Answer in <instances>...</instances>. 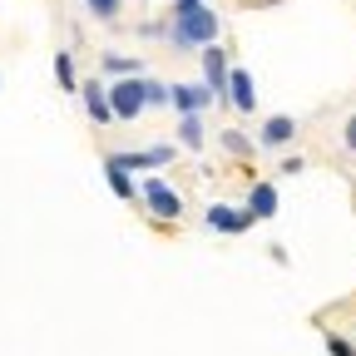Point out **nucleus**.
<instances>
[{
	"label": "nucleus",
	"instance_id": "obj_1",
	"mask_svg": "<svg viewBox=\"0 0 356 356\" xmlns=\"http://www.w3.org/2000/svg\"><path fill=\"white\" fill-rule=\"evenodd\" d=\"M218 30H222V15L213 6H198L188 15H168V44L173 50H208V44H218Z\"/></svg>",
	"mask_w": 356,
	"mask_h": 356
},
{
	"label": "nucleus",
	"instance_id": "obj_2",
	"mask_svg": "<svg viewBox=\"0 0 356 356\" xmlns=\"http://www.w3.org/2000/svg\"><path fill=\"white\" fill-rule=\"evenodd\" d=\"M139 198H144V208H149L159 222H178V218H184V198H178L159 173H149L144 184H139Z\"/></svg>",
	"mask_w": 356,
	"mask_h": 356
},
{
	"label": "nucleus",
	"instance_id": "obj_3",
	"mask_svg": "<svg viewBox=\"0 0 356 356\" xmlns=\"http://www.w3.org/2000/svg\"><path fill=\"white\" fill-rule=\"evenodd\" d=\"M149 79V74H144ZM144 79H114L109 84V109H114V119H139L144 109H149V89H144Z\"/></svg>",
	"mask_w": 356,
	"mask_h": 356
},
{
	"label": "nucleus",
	"instance_id": "obj_4",
	"mask_svg": "<svg viewBox=\"0 0 356 356\" xmlns=\"http://www.w3.org/2000/svg\"><path fill=\"white\" fill-rule=\"evenodd\" d=\"M198 65H203V89L213 99H228V74H233L228 50H222V44H208V50L198 55Z\"/></svg>",
	"mask_w": 356,
	"mask_h": 356
},
{
	"label": "nucleus",
	"instance_id": "obj_5",
	"mask_svg": "<svg viewBox=\"0 0 356 356\" xmlns=\"http://www.w3.org/2000/svg\"><path fill=\"white\" fill-rule=\"evenodd\" d=\"M208 104H218V99L203 89V79H178V84H168V109H178V119H184V114H198V119H203Z\"/></svg>",
	"mask_w": 356,
	"mask_h": 356
},
{
	"label": "nucleus",
	"instance_id": "obj_6",
	"mask_svg": "<svg viewBox=\"0 0 356 356\" xmlns=\"http://www.w3.org/2000/svg\"><path fill=\"white\" fill-rule=\"evenodd\" d=\"M203 222H208L213 233H228V238H238V233H248V228H252L257 218H252L248 208H228V203H213Z\"/></svg>",
	"mask_w": 356,
	"mask_h": 356
},
{
	"label": "nucleus",
	"instance_id": "obj_7",
	"mask_svg": "<svg viewBox=\"0 0 356 356\" xmlns=\"http://www.w3.org/2000/svg\"><path fill=\"white\" fill-rule=\"evenodd\" d=\"M297 139V119L292 114H267V124L257 129V149H287Z\"/></svg>",
	"mask_w": 356,
	"mask_h": 356
},
{
	"label": "nucleus",
	"instance_id": "obj_8",
	"mask_svg": "<svg viewBox=\"0 0 356 356\" xmlns=\"http://www.w3.org/2000/svg\"><path fill=\"white\" fill-rule=\"evenodd\" d=\"M228 104L238 114H252L257 109V84H252V74L243 65H233V74H228Z\"/></svg>",
	"mask_w": 356,
	"mask_h": 356
},
{
	"label": "nucleus",
	"instance_id": "obj_9",
	"mask_svg": "<svg viewBox=\"0 0 356 356\" xmlns=\"http://www.w3.org/2000/svg\"><path fill=\"white\" fill-rule=\"evenodd\" d=\"M79 99H84V114L95 119L99 129H104V124H114V109H109V89H104L99 79H89V84H79Z\"/></svg>",
	"mask_w": 356,
	"mask_h": 356
},
{
	"label": "nucleus",
	"instance_id": "obj_10",
	"mask_svg": "<svg viewBox=\"0 0 356 356\" xmlns=\"http://www.w3.org/2000/svg\"><path fill=\"white\" fill-rule=\"evenodd\" d=\"M99 70L109 74V84H114V79H144V74H149L139 55H119V50H104V55H99Z\"/></svg>",
	"mask_w": 356,
	"mask_h": 356
},
{
	"label": "nucleus",
	"instance_id": "obj_11",
	"mask_svg": "<svg viewBox=\"0 0 356 356\" xmlns=\"http://www.w3.org/2000/svg\"><path fill=\"white\" fill-rule=\"evenodd\" d=\"M243 208H248V213H252L257 222H262V218H277V188H273V184H262V178H257V184L248 188V203H243Z\"/></svg>",
	"mask_w": 356,
	"mask_h": 356
},
{
	"label": "nucleus",
	"instance_id": "obj_12",
	"mask_svg": "<svg viewBox=\"0 0 356 356\" xmlns=\"http://www.w3.org/2000/svg\"><path fill=\"white\" fill-rule=\"evenodd\" d=\"M178 144H184L188 154L203 149V119H198V114H184V119H178Z\"/></svg>",
	"mask_w": 356,
	"mask_h": 356
},
{
	"label": "nucleus",
	"instance_id": "obj_13",
	"mask_svg": "<svg viewBox=\"0 0 356 356\" xmlns=\"http://www.w3.org/2000/svg\"><path fill=\"white\" fill-rule=\"evenodd\" d=\"M55 79H60L65 95H79V74H74V55H70V50L55 55Z\"/></svg>",
	"mask_w": 356,
	"mask_h": 356
},
{
	"label": "nucleus",
	"instance_id": "obj_14",
	"mask_svg": "<svg viewBox=\"0 0 356 356\" xmlns=\"http://www.w3.org/2000/svg\"><path fill=\"white\" fill-rule=\"evenodd\" d=\"M222 149H228V154H233V159H243V163H248V159H252V149H257V144H252V139H248V134H243V129H222Z\"/></svg>",
	"mask_w": 356,
	"mask_h": 356
},
{
	"label": "nucleus",
	"instance_id": "obj_15",
	"mask_svg": "<svg viewBox=\"0 0 356 356\" xmlns=\"http://www.w3.org/2000/svg\"><path fill=\"white\" fill-rule=\"evenodd\" d=\"M104 178H109V188H114V198H139V184L124 173V168H114V163H104Z\"/></svg>",
	"mask_w": 356,
	"mask_h": 356
},
{
	"label": "nucleus",
	"instance_id": "obj_16",
	"mask_svg": "<svg viewBox=\"0 0 356 356\" xmlns=\"http://www.w3.org/2000/svg\"><path fill=\"white\" fill-rule=\"evenodd\" d=\"M104 163H114V168H124V173H129V168H154V163H149V149H124V154H109Z\"/></svg>",
	"mask_w": 356,
	"mask_h": 356
},
{
	"label": "nucleus",
	"instance_id": "obj_17",
	"mask_svg": "<svg viewBox=\"0 0 356 356\" xmlns=\"http://www.w3.org/2000/svg\"><path fill=\"white\" fill-rule=\"evenodd\" d=\"M84 6H89V15H95V20H114V15L124 10V0H84Z\"/></svg>",
	"mask_w": 356,
	"mask_h": 356
},
{
	"label": "nucleus",
	"instance_id": "obj_18",
	"mask_svg": "<svg viewBox=\"0 0 356 356\" xmlns=\"http://www.w3.org/2000/svg\"><path fill=\"white\" fill-rule=\"evenodd\" d=\"M144 89H149V109H163V104H168V84H163V79H154V74H149V79H144Z\"/></svg>",
	"mask_w": 356,
	"mask_h": 356
},
{
	"label": "nucleus",
	"instance_id": "obj_19",
	"mask_svg": "<svg viewBox=\"0 0 356 356\" xmlns=\"http://www.w3.org/2000/svg\"><path fill=\"white\" fill-rule=\"evenodd\" d=\"M327 351H332V356H356V341H346V337L332 332V337H327Z\"/></svg>",
	"mask_w": 356,
	"mask_h": 356
},
{
	"label": "nucleus",
	"instance_id": "obj_20",
	"mask_svg": "<svg viewBox=\"0 0 356 356\" xmlns=\"http://www.w3.org/2000/svg\"><path fill=\"white\" fill-rule=\"evenodd\" d=\"M341 139H346V149H351V154H356V114H351V119H346V129H341Z\"/></svg>",
	"mask_w": 356,
	"mask_h": 356
},
{
	"label": "nucleus",
	"instance_id": "obj_21",
	"mask_svg": "<svg viewBox=\"0 0 356 356\" xmlns=\"http://www.w3.org/2000/svg\"><path fill=\"white\" fill-rule=\"evenodd\" d=\"M203 0H173V15H188V10H198Z\"/></svg>",
	"mask_w": 356,
	"mask_h": 356
},
{
	"label": "nucleus",
	"instance_id": "obj_22",
	"mask_svg": "<svg viewBox=\"0 0 356 356\" xmlns=\"http://www.w3.org/2000/svg\"><path fill=\"white\" fill-rule=\"evenodd\" d=\"M302 168H307V159H297V154H292V159H282V173H302Z\"/></svg>",
	"mask_w": 356,
	"mask_h": 356
}]
</instances>
